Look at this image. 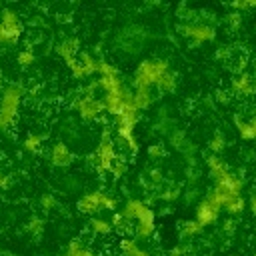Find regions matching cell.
<instances>
[{"label": "cell", "instance_id": "obj_1", "mask_svg": "<svg viewBox=\"0 0 256 256\" xmlns=\"http://www.w3.org/2000/svg\"><path fill=\"white\" fill-rule=\"evenodd\" d=\"M218 210H220V206L214 204L210 198L204 200V202L200 204V208H198V224H200V226L212 224V222L216 220V216H218Z\"/></svg>", "mask_w": 256, "mask_h": 256}, {"label": "cell", "instance_id": "obj_2", "mask_svg": "<svg viewBox=\"0 0 256 256\" xmlns=\"http://www.w3.org/2000/svg\"><path fill=\"white\" fill-rule=\"evenodd\" d=\"M234 92L244 94V96H252L254 94V74H240L234 82H232Z\"/></svg>", "mask_w": 256, "mask_h": 256}, {"label": "cell", "instance_id": "obj_3", "mask_svg": "<svg viewBox=\"0 0 256 256\" xmlns=\"http://www.w3.org/2000/svg\"><path fill=\"white\" fill-rule=\"evenodd\" d=\"M236 128H238V132L244 140H256V118L240 120L236 116Z\"/></svg>", "mask_w": 256, "mask_h": 256}, {"label": "cell", "instance_id": "obj_4", "mask_svg": "<svg viewBox=\"0 0 256 256\" xmlns=\"http://www.w3.org/2000/svg\"><path fill=\"white\" fill-rule=\"evenodd\" d=\"M186 34H190V36L196 38L198 42H200V40H212V38H214V30L208 28V26H188V28H186Z\"/></svg>", "mask_w": 256, "mask_h": 256}, {"label": "cell", "instance_id": "obj_5", "mask_svg": "<svg viewBox=\"0 0 256 256\" xmlns=\"http://www.w3.org/2000/svg\"><path fill=\"white\" fill-rule=\"evenodd\" d=\"M244 208H246V202H244L242 196H232V198L224 204V210H226L228 214H240Z\"/></svg>", "mask_w": 256, "mask_h": 256}, {"label": "cell", "instance_id": "obj_6", "mask_svg": "<svg viewBox=\"0 0 256 256\" xmlns=\"http://www.w3.org/2000/svg\"><path fill=\"white\" fill-rule=\"evenodd\" d=\"M200 228H202V226H200L198 222H186V226H184V234H186V236H192V234H196Z\"/></svg>", "mask_w": 256, "mask_h": 256}, {"label": "cell", "instance_id": "obj_7", "mask_svg": "<svg viewBox=\"0 0 256 256\" xmlns=\"http://www.w3.org/2000/svg\"><path fill=\"white\" fill-rule=\"evenodd\" d=\"M56 162H68V152H66V148L64 146H58L56 148Z\"/></svg>", "mask_w": 256, "mask_h": 256}, {"label": "cell", "instance_id": "obj_8", "mask_svg": "<svg viewBox=\"0 0 256 256\" xmlns=\"http://www.w3.org/2000/svg\"><path fill=\"white\" fill-rule=\"evenodd\" d=\"M92 224H94V230L96 232H108L110 230V224L106 220H94Z\"/></svg>", "mask_w": 256, "mask_h": 256}, {"label": "cell", "instance_id": "obj_9", "mask_svg": "<svg viewBox=\"0 0 256 256\" xmlns=\"http://www.w3.org/2000/svg\"><path fill=\"white\" fill-rule=\"evenodd\" d=\"M210 148H212V150H216V152H218V150H222V148H224V138H222V136H216V138L212 140Z\"/></svg>", "mask_w": 256, "mask_h": 256}, {"label": "cell", "instance_id": "obj_10", "mask_svg": "<svg viewBox=\"0 0 256 256\" xmlns=\"http://www.w3.org/2000/svg\"><path fill=\"white\" fill-rule=\"evenodd\" d=\"M228 20H230L232 28H238V26L242 24V20H240V14H230V16H228Z\"/></svg>", "mask_w": 256, "mask_h": 256}, {"label": "cell", "instance_id": "obj_11", "mask_svg": "<svg viewBox=\"0 0 256 256\" xmlns=\"http://www.w3.org/2000/svg\"><path fill=\"white\" fill-rule=\"evenodd\" d=\"M250 210H252V214L256 216V194L250 198Z\"/></svg>", "mask_w": 256, "mask_h": 256}, {"label": "cell", "instance_id": "obj_12", "mask_svg": "<svg viewBox=\"0 0 256 256\" xmlns=\"http://www.w3.org/2000/svg\"><path fill=\"white\" fill-rule=\"evenodd\" d=\"M254 94H256V76H254Z\"/></svg>", "mask_w": 256, "mask_h": 256}, {"label": "cell", "instance_id": "obj_13", "mask_svg": "<svg viewBox=\"0 0 256 256\" xmlns=\"http://www.w3.org/2000/svg\"><path fill=\"white\" fill-rule=\"evenodd\" d=\"M174 256H178V254H174Z\"/></svg>", "mask_w": 256, "mask_h": 256}, {"label": "cell", "instance_id": "obj_14", "mask_svg": "<svg viewBox=\"0 0 256 256\" xmlns=\"http://www.w3.org/2000/svg\"><path fill=\"white\" fill-rule=\"evenodd\" d=\"M254 256H256V252H254Z\"/></svg>", "mask_w": 256, "mask_h": 256}]
</instances>
